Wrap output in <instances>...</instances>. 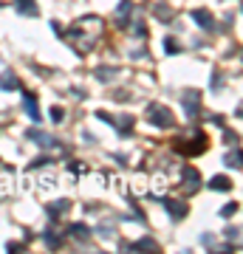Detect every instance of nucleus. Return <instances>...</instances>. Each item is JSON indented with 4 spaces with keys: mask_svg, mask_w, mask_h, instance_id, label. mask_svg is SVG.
I'll list each match as a JSON object with an SVG mask.
<instances>
[{
    "mask_svg": "<svg viewBox=\"0 0 243 254\" xmlns=\"http://www.w3.org/2000/svg\"><path fill=\"white\" fill-rule=\"evenodd\" d=\"M238 235H241L238 229H226V232H224V237H226V240H238Z\"/></svg>",
    "mask_w": 243,
    "mask_h": 254,
    "instance_id": "b1692460",
    "label": "nucleus"
},
{
    "mask_svg": "<svg viewBox=\"0 0 243 254\" xmlns=\"http://www.w3.org/2000/svg\"><path fill=\"white\" fill-rule=\"evenodd\" d=\"M189 17L195 20L204 31H212V28H215V17H212L207 9H192V11H189Z\"/></svg>",
    "mask_w": 243,
    "mask_h": 254,
    "instance_id": "423d86ee",
    "label": "nucleus"
},
{
    "mask_svg": "<svg viewBox=\"0 0 243 254\" xmlns=\"http://www.w3.org/2000/svg\"><path fill=\"white\" fill-rule=\"evenodd\" d=\"M130 249H133V252H142V249H147V252H159V243L150 240V237H144V240H136Z\"/></svg>",
    "mask_w": 243,
    "mask_h": 254,
    "instance_id": "f3484780",
    "label": "nucleus"
},
{
    "mask_svg": "<svg viewBox=\"0 0 243 254\" xmlns=\"http://www.w3.org/2000/svg\"><path fill=\"white\" fill-rule=\"evenodd\" d=\"M156 17L170 23V20H172V9H170V6H156Z\"/></svg>",
    "mask_w": 243,
    "mask_h": 254,
    "instance_id": "aec40b11",
    "label": "nucleus"
},
{
    "mask_svg": "<svg viewBox=\"0 0 243 254\" xmlns=\"http://www.w3.org/2000/svg\"><path fill=\"white\" fill-rule=\"evenodd\" d=\"M6 249H9V252H20L23 246H20V243H6Z\"/></svg>",
    "mask_w": 243,
    "mask_h": 254,
    "instance_id": "bb28decb",
    "label": "nucleus"
},
{
    "mask_svg": "<svg viewBox=\"0 0 243 254\" xmlns=\"http://www.w3.org/2000/svg\"><path fill=\"white\" fill-rule=\"evenodd\" d=\"M130 11H133V3H130V0H122V3H119V9H116V23L122 28L127 26V17H130Z\"/></svg>",
    "mask_w": 243,
    "mask_h": 254,
    "instance_id": "9b49d317",
    "label": "nucleus"
},
{
    "mask_svg": "<svg viewBox=\"0 0 243 254\" xmlns=\"http://www.w3.org/2000/svg\"><path fill=\"white\" fill-rule=\"evenodd\" d=\"M96 79H99V82L116 79V68H110V65H99V68H96Z\"/></svg>",
    "mask_w": 243,
    "mask_h": 254,
    "instance_id": "4468645a",
    "label": "nucleus"
},
{
    "mask_svg": "<svg viewBox=\"0 0 243 254\" xmlns=\"http://www.w3.org/2000/svg\"><path fill=\"white\" fill-rule=\"evenodd\" d=\"M63 119H65V110L60 108V105H54V108H51V122H54V125H60Z\"/></svg>",
    "mask_w": 243,
    "mask_h": 254,
    "instance_id": "4be33fe9",
    "label": "nucleus"
},
{
    "mask_svg": "<svg viewBox=\"0 0 243 254\" xmlns=\"http://www.w3.org/2000/svg\"><path fill=\"white\" fill-rule=\"evenodd\" d=\"M68 235H71V237H80V240H88V237H90V229L85 226V223H71V226H68Z\"/></svg>",
    "mask_w": 243,
    "mask_h": 254,
    "instance_id": "ddd939ff",
    "label": "nucleus"
},
{
    "mask_svg": "<svg viewBox=\"0 0 243 254\" xmlns=\"http://www.w3.org/2000/svg\"><path fill=\"white\" fill-rule=\"evenodd\" d=\"M226 167H235V170H241V153H238V147H235L232 153L226 155Z\"/></svg>",
    "mask_w": 243,
    "mask_h": 254,
    "instance_id": "6ab92c4d",
    "label": "nucleus"
},
{
    "mask_svg": "<svg viewBox=\"0 0 243 254\" xmlns=\"http://www.w3.org/2000/svg\"><path fill=\"white\" fill-rule=\"evenodd\" d=\"M221 82H224V76H221V73H215V76H212V88H221Z\"/></svg>",
    "mask_w": 243,
    "mask_h": 254,
    "instance_id": "393cba45",
    "label": "nucleus"
},
{
    "mask_svg": "<svg viewBox=\"0 0 243 254\" xmlns=\"http://www.w3.org/2000/svg\"><path fill=\"white\" fill-rule=\"evenodd\" d=\"M0 6H3V3H0Z\"/></svg>",
    "mask_w": 243,
    "mask_h": 254,
    "instance_id": "cd10ccee",
    "label": "nucleus"
},
{
    "mask_svg": "<svg viewBox=\"0 0 243 254\" xmlns=\"http://www.w3.org/2000/svg\"><path fill=\"white\" fill-rule=\"evenodd\" d=\"M181 102H184V110H187L189 119L198 116V110H201V93H198V91H187Z\"/></svg>",
    "mask_w": 243,
    "mask_h": 254,
    "instance_id": "39448f33",
    "label": "nucleus"
},
{
    "mask_svg": "<svg viewBox=\"0 0 243 254\" xmlns=\"http://www.w3.org/2000/svg\"><path fill=\"white\" fill-rule=\"evenodd\" d=\"M229 187H232V184H229V178H226V175H215V178L209 181V190H215V192H226Z\"/></svg>",
    "mask_w": 243,
    "mask_h": 254,
    "instance_id": "2eb2a0df",
    "label": "nucleus"
},
{
    "mask_svg": "<svg viewBox=\"0 0 243 254\" xmlns=\"http://www.w3.org/2000/svg\"><path fill=\"white\" fill-rule=\"evenodd\" d=\"M235 212H238V203H226V206L221 209V215H224V218H229V215H235Z\"/></svg>",
    "mask_w": 243,
    "mask_h": 254,
    "instance_id": "5701e85b",
    "label": "nucleus"
},
{
    "mask_svg": "<svg viewBox=\"0 0 243 254\" xmlns=\"http://www.w3.org/2000/svg\"><path fill=\"white\" fill-rule=\"evenodd\" d=\"M26 138H28V141H34V144H40V147H57L54 138H51V136H45L43 130H37V127H34V130H28Z\"/></svg>",
    "mask_w": 243,
    "mask_h": 254,
    "instance_id": "1a4fd4ad",
    "label": "nucleus"
},
{
    "mask_svg": "<svg viewBox=\"0 0 243 254\" xmlns=\"http://www.w3.org/2000/svg\"><path fill=\"white\" fill-rule=\"evenodd\" d=\"M43 164H48V158H45V155H40V158H34V164H31V167H43Z\"/></svg>",
    "mask_w": 243,
    "mask_h": 254,
    "instance_id": "a878e982",
    "label": "nucleus"
},
{
    "mask_svg": "<svg viewBox=\"0 0 243 254\" xmlns=\"http://www.w3.org/2000/svg\"><path fill=\"white\" fill-rule=\"evenodd\" d=\"M23 108H26V113H28V119L31 122H40V108H37V96L34 93H23Z\"/></svg>",
    "mask_w": 243,
    "mask_h": 254,
    "instance_id": "6e6552de",
    "label": "nucleus"
},
{
    "mask_svg": "<svg viewBox=\"0 0 243 254\" xmlns=\"http://www.w3.org/2000/svg\"><path fill=\"white\" fill-rule=\"evenodd\" d=\"M0 88H3V91H20V79L14 76V71L0 73Z\"/></svg>",
    "mask_w": 243,
    "mask_h": 254,
    "instance_id": "9d476101",
    "label": "nucleus"
},
{
    "mask_svg": "<svg viewBox=\"0 0 243 254\" xmlns=\"http://www.w3.org/2000/svg\"><path fill=\"white\" fill-rule=\"evenodd\" d=\"M45 243L51 246V249H60V246H63V237L57 235L54 229H48V232H45Z\"/></svg>",
    "mask_w": 243,
    "mask_h": 254,
    "instance_id": "a211bd4d",
    "label": "nucleus"
},
{
    "mask_svg": "<svg viewBox=\"0 0 243 254\" xmlns=\"http://www.w3.org/2000/svg\"><path fill=\"white\" fill-rule=\"evenodd\" d=\"M164 51H167V54H178L181 46L175 43V40H172V37H167V40H164Z\"/></svg>",
    "mask_w": 243,
    "mask_h": 254,
    "instance_id": "412c9836",
    "label": "nucleus"
},
{
    "mask_svg": "<svg viewBox=\"0 0 243 254\" xmlns=\"http://www.w3.org/2000/svg\"><path fill=\"white\" fill-rule=\"evenodd\" d=\"M164 209L170 212V218L172 220H181V218H187V203L184 200H175V198H162Z\"/></svg>",
    "mask_w": 243,
    "mask_h": 254,
    "instance_id": "20e7f679",
    "label": "nucleus"
},
{
    "mask_svg": "<svg viewBox=\"0 0 243 254\" xmlns=\"http://www.w3.org/2000/svg\"><path fill=\"white\" fill-rule=\"evenodd\" d=\"M184 187H187L189 195L201 187V175H198V170H195V167H184Z\"/></svg>",
    "mask_w": 243,
    "mask_h": 254,
    "instance_id": "0eeeda50",
    "label": "nucleus"
},
{
    "mask_svg": "<svg viewBox=\"0 0 243 254\" xmlns=\"http://www.w3.org/2000/svg\"><path fill=\"white\" fill-rule=\"evenodd\" d=\"M68 206H71L68 200H57V203H51V206H48V215H51V220H57L63 212H68Z\"/></svg>",
    "mask_w": 243,
    "mask_h": 254,
    "instance_id": "dca6fc26",
    "label": "nucleus"
},
{
    "mask_svg": "<svg viewBox=\"0 0 243 254\" xmlns=\"http://www.w3.org/2000/svg\"><path fill=\"white\" fill-rule=\"evenodd\" d=\"M17 11L20 14H28V17H37V14H40L34 0H17Z\"/></svg>",
    "mask_w": 243,
    "mask_h": 254,
    "instance_id": "f8f14e48",
    "label": "nucleus"
},
{
    "mask_svg": "<svg viewBox=\"0 0 243 254\" xmlns=\"http://www.w3.org/2000/svg\"><path fill=\"white\" fill-rule=\"evenodd\" d=\"M147 119H150V125H156V127H172V125H175L172 110L164 108V105H159V102L147 105Z\"/></svg>",
    "mask_w": 243,
    "mask_h": 254,
    "instance_id": "f257e3e1",
    "label": "nucleus"
},
{
    "mask_svg": "<svg viewBox=\"0 0 243 254\" xmlns=\"http://www.w3.org/2000/svg\"><path fill=\"white\" fill-rule=\"evenodd\" d=\"M175 150L181 155H201L207 150V136L204 133H195V141H175Z\"/></svg>",
    "mask_w": 243,
    "mask_h": 254,
    "instance_id": "f03ea898",
    "label": "nucleus"
},
{
    "mask_svg": "<svg viewBox=\"0 0 243 254\" xmlns=\"http://www.w3.org/2000/svg\"><path fill=\"white\" fill-rule=\"evenodd\" d=\"M96 119H102V122H108V125H113L119 130V133H122V136H127V133H130V130H133V116H110V113H105V110H99V113H96Z\"/></svg>",
    "mask_w": 243,
    "mask_h": 254,
    "instance_id": "7ed1b4c3",
    "label": "nucleus"
}]
</instances>
